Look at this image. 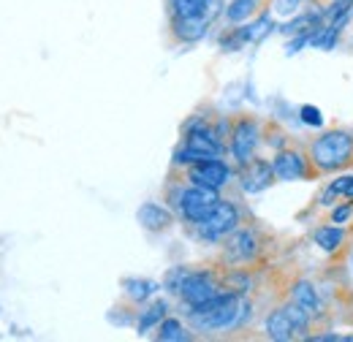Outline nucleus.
I'll list each match as a JSON object with an SVG mask.
<instances>
[{"instance_id":"f257e3e1","label":"nucleus","mask_w":353,"mask_h":342,"mask_svg":"<svg viewBox=\"0 0 353 342\" xmlns=\"http://www.w3.org/2000/svg\"><path fill=\"white\" fill-rule=\"evenodd\" d=\"M248 312V301H242L236 294H215L212 299L201 301L188 310V318L193 329L199 332H218V329H234L242 323Z\"/></svg>"},{"instance_id":"f03ea898","label":"nucleus","mask_w":353,"mask_h":342,"mask_svg":"<svg viewBox=\"0 0 353 342\" xmlns=\"http://www.w3.org/2000/svg\"><path fill=\"white\" fill-rule=\"evenodd\" d=\"M310 161L318 171L345 169L353 161V136L348 130H326L312 141Z\"/></svg>"},{"instance_id":"7ed1b4c3","label":"nucleus","mask_w":353,"mask_h":342,"mask_svg":"<svg viewBox=\"0 0 353 342\" xmlns=\"http://www.w3.org/2000/svg\"><path fill=\"white\" fill-rule=\"evenodd\" d=\"M223 152V144L218 141V136L207 128L204 123H193L188 128V136H185V144L182 150L176 152V163L179 166H193L199 161H207V158H218Z\"/></svg>"},{"instance_id":"20e7f679","label":"nucleus","mask_w":353,"mask_h":342,"mask_svg":"<svg viewBox=\"0 0 353 342\" xmlns=\"http://www.w3.org/2000/svg\"><path fill=\"white\" fill-rule=\"evenodd\" d=\"M310 326V315L299 307V304H285L280 310H274L269 318H266V337L277 342L294 340L299 334H305Z\"/></svg>"},{"instance_id":"39448f33","label":"nucleus","mask_w":353,"mask_h":342,"mask_svg":"<svg viewBox=\"0 0 353 342\" xmlns=\"http://www.w3.org/2000/svg\"><path fill=\"white\" fill-rule=\"evenodd\" d=\"M221 199H218V190L215 188H207V185H190V188H185L182 193H179V212L185 220H190L193 225L199 223V220H204L207 214L215 210V204H218Z\"/></svg>"},{"instance_id":"423d86ee","label":"nucleus","mask_w":353,"mask_h":342,"mask_svg":"<svg viewBox=\"0 0 353 342\" xmlns=\"http://www.w3.org/2000/svg\"><path fill=\"white\" fill-rule=\"evenodd\" d=\"M236 225H239V210L231 201H218L212 212L196 223V231L201 239L212 242V239H221L225 234H231Z\"/></svg>"},{"instance_id":"0eeeda50","label":"nucleus","mask_w":353,"mask_h":342,"mask_svg":"<svg viewBox=\"0 0 353 342\" xmlns=\"http://www.w3.org/2000/svg\"><path fill=\"white\" fill-rule=\"evenodd\" d=\"M176 294L182 296V301L188 307H196L201 301L212 299L218 294V285H215L212 274H207V272H188L185 269V274H182V280L176 285Z\"/></svg>"},{"instance_id":"6e6552de","label":"nucleus","mask_w":353,"mask_h":342,"mask_svg":"<svg viewBox=\"0 0 353 342\" xmlns=\"http://www.w3.org/2000/svg\"><path fill=\"white\" fill-rule=\"evenodd\" d=\"M259 147V125L253 120H239L231 133V152L236 158V163H250Z\"/></svg>"},{"instance_id":"1a4fd4ad","label":"nucleus","mask_w":353,"mask_h":342,"mask_svg":"<svg viewBox=\"0 0 353 342\" xmlns=\"http://www.w3.org/2000/svg\"><path fill=\"white\" fill-rule=\"evenodd\" d=\"M188 177L196 185H207V188L218 190V188H223L231 179V169L223 161H218V158H207V161H199V163L188 166Z\"/></svg>"},{"instance_id":"9d476101","label":"nucleus","mask_w":353,"mask_h":342,"mask_svg":"<svg viewBox=\"0 0 353 342\" xmlns=\"http://www.w3.org/2000/svg\"><path fill=\"white\" fill-rule=\"evenodd\" d=\"M272 169H274V177L283 179V182H296V179H305L310 174L307 158L296 150H283L274 155L272 161Z\"/></svg>"},{"instance_id":"9b49d317","label":"nucleus","mask_w":353,"mask_h":342,"mask_svg":"<svg viewBox=\"0 0 353 342\" xmlns=\"http://www.w3.org/2000/svg\"><path fill=\"white\" fill-rule=\"evenodd\" d=\"M239 179H242L245 193H261L274 182V169L266 161H250V163H245V171Z\"/></svg>"},{"instance_id":"f8f14e48","label":"nucleus","mask_w":353,"mask_h":342,"mask_svg":"<svg viewBox=\"0 0 353 342\" xmlns=\"http://www.w3.org/2000/svg\"><path fill=\"white\" fill-rule=\"evenodd\" d=\"M210 22H212L210 17H174L172 30H174L176 41L193 43V41H199V39H204V36H207Z\"/></svg>"},{"instance_id":"ddd939ff","label":"nucleus","mask_w":353,"mask_h":342,"mask_svg":"<svg viewBox=\"0 0 353 342\" xmlns=\"http://www.w3.org/2000/svg\"><path fill=\"white\" fill-rule=\"evenodd\" d=\"M259 250V237L253 231H236L228 242H225V258L228 261H248L256 256Z\"/></svg>"},{"instance_id":"4468645a","label":"nucleus","mask_w":353,"mask_h":342,"mask_svg":"<svg viewBox=\"0 0 353 342\" xmlns=\"http://www.w3.org/2000/svg\"><path fill=\"white\" fill-rule=\"evenodd\" d=\"M174 17H210L221 11V0H172Z\"/></svg>"},{"instance_id":"2eb2a0df","label":"nucleus","mask_w":353,"mask_h":342,"mask_svg":"<svg viewBox=\"0 0 353 342\" xmlns=\"http://www.w3.org/2000/svg\"><path fill=\"white\" fill-rule=\"evenodd\" d=\"M136 217L147 231H166L172 225V212L161 204H141Z\"/></svg>"},{"instance_id":"dca6fc26","label":"nucleus","mask_w":353,"mask_h":342,"mask_svg":"<svg viewBox=\"0 0 353 342\" xmlns=\"http://www.w3.org/2000/svg\"><path fill=\"white\" fill-rule=\"evenodd\" d=\"M291 301H294V304H299L310 318H318V315H321V299H318V291H315V285L307 283V280L294 283V288H291Z\"/></svg>"},{"instance_id":"f3484780","label":"nucleus","mask_w":353,"mask_h":342,"mask_svg":"<svg viewBox=\"0 0 353 342\" xmlns=\"http://www.w3.org/2000/svg\"><path fill=\"white\" fill-rule=\"evenodd\" d=\"M343 242H345V231H343L340 225H323V228L315 231V245H318L321 250H326V253L340 250Z\"/></svg>"},{"instance_id":"a211bd4d","label":"nucleus","mask_w":353,"mask_h":342,"mask_svg":"<svg viewBox=\"0 0 353 342\" xmlns=\"http://www.w3.org/2000/svg\"><path fill=\"white\" fill-rule=\"evenodd\" d=\"M351 8H353V0H332L326 8H323V17L329 25H334L337 30H343V25L348 22L351 17Z\"/></svg>"},{"instance_id":"6ab92c4d","label":"nucleus","mask_w":353,"mask_h":342,"mask_svg":"<svg viewBox=\"0 0 353 342\" xmlns=\"http://www.w3.org/2000/svg\"><path fill=\"white\" fill-rule=\"evenodd\" d=\"M166 310H169L166 301H152V304L141 312V318H139V334H147L152 326H158V323L166 318Z\"/></svg>"},{"instance_id":"aec40b11","label":"nucleus","mask_w":353,"mask_h":342,"mask_svg":"<svg viewBox=\"0 0 353 342\" xmlns=\"http://www.w3.org/2000/svg\"><path fill=\"white\" fill-rule=\"evenodd\" d=\"M123 285H125V294H128L133 301H139V304L147 301L155 291H158V283H152V280H141V277H128Z\"/></svg>"},{"instance_id":"412c9836","label":"nucleus","mask_w":353,"mask_h":342,"mask_svg":"<svg viewBox=\"0 0 353 342\" xmlns=\"http://www.w3.org/2000/svg\"><path fill=\"white\" fill-rule=\"evenodd\" d=\"M353 199V174H348V177H340V179H334L329 188H326V193L321 196V204H334L332 199Z\"/></svg>"},{"instance_id":"4be33fe9","label":"nucleus","mask_w":353,"mask_h":342,"mask_svg":"<svg viewBox=\"0 0 353 342\" xmlns=\"http://www.w3.org/2000/svg\"><path fill=\"white\" fill-rule=\"evenodd\" d=\"M337 39H340V30L334 28V25H321L312 36H310V46L312 49H323V52H329V49H334V43H337Z\"/></svg>"},{"instance_id":"5701e85b","label":"nucleus","mask_w":353,"mask_h":342,"mask_svg":"<svg viewBox=\"0 0 353 342\" xmlns=\"http://www.w3.org/2000/svg\"><path fill=\"white\" fill-rule=\"evenodd\" d=\"M256 6H259V0H231L228 6H225V19L228 22H245L248 17H253L256 14Z\"/></svg>"},{"instance_id":"b1692460","label":"nucleus","mask_w":353,"mask_h":342,"mask_svg":"<svg viewBox=\"0 0 353 342\" xmlns=\"http://www.w3.org/2000/svg\"><path fill=\"white\" fill-rule=\"evenodd\" d=\"M158 340L163 342H182V340H190V334L182 329V323L176 318H163L158 323Z\"/></svg>"},{"instance_id":"393cba45","label":"nucleus","mask_w":353,"mask_h":342,"mask_svg":"<svg viewBox=\"0 0 353 342\" xmlns=\"http://www.w3.org/2000/svg\"><path fill=\"white\" fill-rule=\"evenodd\" d=\"M299 117H302V123L310 125V128H321V125H323L321 109H315V106H310V103H305V106L299 109Z\"/></svg>"},{"instance_id":"a878e982","label":"nucleus","mask_w":353,"mask_h":342,"mask_svg":"<svg viewBox=\"0 0 353 342\" xmlns=\"http://www.w3.org/2000/svg\"><path fill=\"white\" fill-rule=\"evenodd\" d=\"M302 3H305V0H274V14L288 17V14L299 11V6H302Z\"/></svg>"},{"instance_id":"bb28decb","label":"nucleus","mask_w":353,"mask_h":342,"mask_svg":"<svg viewBox=\"0 0 353 342\" xmlns=\"http://www.w3.org/2000/svg\"><path fill=\"white\" fill-rule=\"evenodd\" d=\"M351 214H353V207H351V204L334 207V210H332V223H345V220H348Z\"/></svg>"}]
</instances>
